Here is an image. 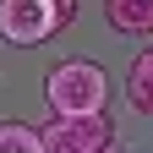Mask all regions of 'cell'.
Here are the masks:
<instances>
[{
	"label": "cell",
	"mask_w": 153,
	"mask_h": 153,
	"mask_svg": "<svg viewBox=\"0 0 153 153\" xmlns=\"http://www.w3.org/2000/svg\"><path fill=\"white\" fill-rule=\"evenodd\" d=\"M104 22L120 38H148L153 33V0H104Z\"/></svg>",
	"instance_id": "4"
},
{
	"label": "cell",
	"mask_w": 153,
	"mask_h": 153,
	"mask_svg": "<svg viewBox=\"0 0 153 153\" xmlns=\"http://www.w3.org/2000/svg\"><path fill=\"white\" fill-rule=\"evenodd\" d=\"M126 153H131V148H126Z\"/></svg>",
	"instance_id": "7"
},
{
	"label": "cell",
	"mask_w": 153,
	"mask_h": 153,
	"mask_svg": "<svg viewBox=\"0 0 153 153\" xmlns=\"http://www.w3.org/2000/svg\"><path fill=\"white\" fill-rule=\"evenodd\" d=\"M126 99L137 115H153V49H142L131 60V76H126Z\"/></svg>",
	"instance_id": "5"
},
{
	"label": "cell",
	"mask_w": 153,
	"mask_h": 153,
	"mask_svg": "<svg viewBox=\"0 0 153 153\" xmlns=\"http://www.w3.org/2000/svg\"><path fill=\"white\" fill-rule=\"evenodd\" d=\"M115 142V120L109 115H55L38 131L44 153H109Z\"/></svg>",
	"instance_id": "3"
},
{
	"label": "cell",
	"mask_w": 153,
	"mask_h": 153,
	"mask_svg": "<svg viewBox=\"0 0 153 153\" xmlns=\"http://www.w3.org/2000/svg\"><path fill=\"white\" fill-rule=\"evenodd\" d=\"M76 0H0V38L11 49H38L55 33H66Z\"/></svg>",
	"instance_id": "2"
},
{
	"label": "cell",
	"mask_w": 153,
	"mask_h": 153,
	"mask_svg": "<svg viewBox=\"0 0 153 153\" xmlns=\"http://www.w3.org/2000/svg\"><path fill=\"white\" fill-rule=\"evenodd\" d=\"M44 99L55 115H104L109 104V71L99 60H60L44 76Z\"/></svg>",
	"instance_id": "1"
},
{
	"label": "cell",
	"mask_w": 153,
	"mask_h": 153,
	"mask_svg": "<svg viewBox=\"0 0 153 153\" xmlns=\"http://www.w3.org/2000/svg\"><path fill=\"white\" fill-rule=\"evenodd\" d=\"M0 153H44L27 120H0Z\"/></svg>",
	"instance_id": "6"
}]
</instances>
